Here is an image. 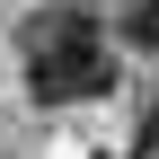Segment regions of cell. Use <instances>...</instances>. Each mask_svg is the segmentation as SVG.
Wrapping results in <instances>:
<instances>
[{
    "instance_id": "cell-1",
    "label": "cell",
    "mask_w": 159,
    "mask_h": 159,
    "mask_svg": "<svg viewBox=\"0 0 159 159\" xmlns=\"http://www.w3.org/2000/svg\"><path fill=\"white\" fill-rule=\"evenodd\" d=\"M18 62H27V89L44 97V106H62V97H106L115 89V53L106 35H97L89 9H44L27 18V35H18Z\"/></svg>"
},
{
    "instance_id": "cell-2",
    "label": "cell",
    "mask_w": 159,
    "mask_h": 159,
    "mask_svg": "<svg viewBox=\"0 0 159 159\" xmlns=\"http://www.w3.org/2000/svg\"><path fill=\"white\" fill-rule=\"evenodd\" d=\"M124 44L133 53H159V0H133L124 9Z\"/></svg>"
},
{
    "instance_id": "cell-3",
    "label": "cell",
    "mask_w": 159,
    "mask_h": 159,
    "mask_svg": "<svg viewBox=\"0 0 159 159\" xmlns=\"http://www.w3.org/2000/svg\"><path fill=\"white\" fill-rule=\"evenodd\" d=\"M133 142H142V150H150V159H159V106H150V115H142V133H133Z\"/></svg>"
},
{
    "instance_id": "cell-4",
    "label": "cell",
    "mask_w": 159,
    "mask_h": 159,
    "mask_svg": "<svg viewBox=\"0 0 159 159\" xmlns=\"http://www.w3.org/2000/svg\"><path fill=\"white\" fill-rule=\"evenodd\" d=\"M71 9H80V0H71Z\"/></svg>"
}]
</instances>
